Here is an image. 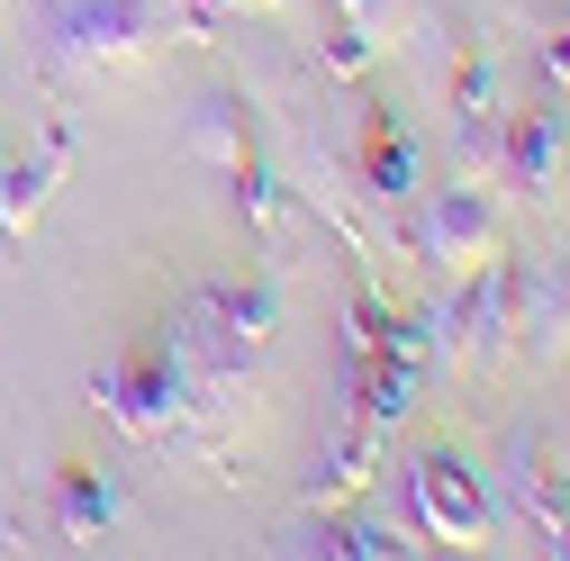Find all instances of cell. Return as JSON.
<instances>
[{
	"label": "cell",
	"instance_id": "6da1fadb",
	"mask_svg": "<svg viewBox=\"0 0 570 561\" xmlns=\"http://www.w3.org/2000/svg\"><path fill=\"white\" fill-rule=\"evenodd\" d=\"M146 28H155L146 0H63L55 10V63L63 73H118L146 46Z\"/></svg>",
	"mask_w": 570,
	"mask_h": 561
},
{
	"label": "cell",
	"instance_id": "7a4b0ae2",
	"mask_svg": "<svg viewBox=\"0 0 570 561\" xmlns=\"http://www.w3.org/2000/svg\"><path fill=\"white\" fill-rule=\"evenodd\" d=\"M407 489H416V516H425V534H435V543H480V534H489L480 471H471L462 453H425V462L407 471Z\"/></svg>",
	"mask_w": 570,
	"mask_h": 561
},
{
	"label": "cell",
	"instance_id": "3957f363",
	"mask_svg": "<svg viewBox=\"0 0 570 561\" xmlns=\"http://www.w3.org/2000/svg\"><path fill=\"white\" fill-rule=\"evenodd\" d=\"M416 245L435 254L444 272H471L498 254V208L480 190H444V199H425V218H416Z\"/></svg>",
	"mask_w": 570,
	"mask_h": 561
},
{
	"label": "cell",
	"instance_id": "277c9868",
	"mask_svg": "<svg viewBox=\"0 0 570 561\" xmlns=\"http://www.w3.org/2000/svg\"><path fill=\"white\" fill-rule=\"evenodd\" d=\"M498 173H508L525 199H543L561 181V109H517L498 127Z\"/></svg>",
	"mask_w": 570,
	"mask_h": 561
},
{
	"label": "cell",
	"instance_id": "5b68a950",
	"mask_svg": "<svg viewBox=\"0 0 570 561\" xmlns=\"http://www.w3.org/2000/svg\"><path fill=\"white\" fill-rule=\"evenodd\" d=\"M517 317H525L534 363L570 354V263H561V254H534V263H525V280H517Z\"/></svg>",
	"mask_w": 570,
	"mask_h": 561
},
{
	"label": "cell",
	"instance_id": "8992f818",
	"mask_svg": "<svg viewBox=\"0 0 570 561\" xmlns=\"http://www.w3.org/2000/svg\"><path fill=\"white\" fill-rule=\"evenodd\" d=\"M55 173H63V146H46V155H28V164H0V236H28V227H37Z\"/></svg>",
	"mask_w": 570,
	"mask_h": 561
},
{
	"label": "cell",
	"instance_id": "52a82bcc",
	"mask_svg": "<svg viewBox=\"0 0 570 561\" xmlns=\"http://www.w3.org/2000/svg\"><path fill=\"white\" fill-rule=\"evenodd\" d=\"M363 181H372L381 199H407V190H416V146H407L399 118H372V136H363Z\"/></svg>",
	"mask_w": 570,
	"mask_h": 561
},
{
	"label": "cell",
	"instance_id": "ba28073f",
	"mask_svg": "<svg viewBox=\"0 0 570 561\" xmlns=\"http://www.w3.org/2000/svg\"><path fill=\"white\" fill-rule=\"evenodd\" d=\"M100 516H109V489H100V480L73 462V471H63V525H73V534H91Z\"/></svg>",
	"mask_w": 570,
	"mask_h": 561
},
{
	"label": "cell",
	"instance_id": "9c48e42d",
	"mask_svg": "<svg viewBox=\"0 0 570 561\" xmlns=\"http://www.w3.org/2000/svg\"><path fill=\"white\" fill-rule=\"evenodd\" d=\"M10 10H19V0H0V28H10Z\"/></svg>",
	"mask_w": 570,
	"mask_h": 561
},
{
	"label": "cell",
	"instance_id": "30bf717a",
	"mask_svg": "<svg viewBox=\"0 0 570 561\" xmlns=\"http://www.w3.org/2000/svg\"><path fill=\"white\" fill-rule=\"evenodd\" d=\"M218 10H245V0H218Z\"/></svg>",
	"mask_w": 570,
	"mask_h": 561
}]
</instances>
